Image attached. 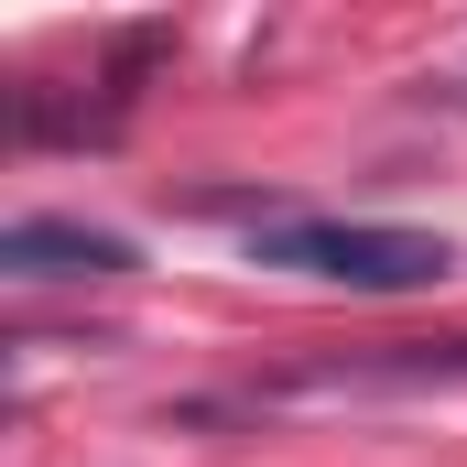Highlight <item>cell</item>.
Segmentation results:
<instances>
[{
    "label": "cell",
    "mask_w": 467,
    "mask_h": 467,
    "mask_svg": "<svg viewBox=\"0 0 467 467\" xmlns=\"http://www.w3.org/2000/svg\"><path fill=\"white\" fill-rule=\"evenodd\" d=\"M272 272H305V283H348V294H424L457 272V250L435 229H380V218H294V229H261Z\"/></svg>",
    "instance_id": "6da1fadb"
},
{
    "label": "cell",
    "mask_w": 467,
    "mask_h": 467,
    "mask_svg": "<svg viewBox=\"0 0 467 467\" xmlns=\"http://www.w3.org/2000/svg\"><path fill=\"white\" fill-rule=\"evenodd\" d=\"M424 391V380H467V348H413V358H369V369H337V380H305V391Z\"/></svg>",
    "instance_id": "3957f363"
},
{
    "label": "cell",
    "mask_w": 467,
    "mask_h": 467,
    "mask_svg": "<svg viewBox=\"0 0 467 467\" xmlns=\"http://www.w3.org/2000/svg\"><path fill=\"white\" fill-rule=\"evenodd\" d=\"M0 272L11 283H99V272H130V239L77 229V218H11L0 229Z\"/></svg>",
    "instance_id": "7a4b0ae2"
}]
</instances>
